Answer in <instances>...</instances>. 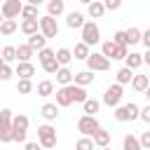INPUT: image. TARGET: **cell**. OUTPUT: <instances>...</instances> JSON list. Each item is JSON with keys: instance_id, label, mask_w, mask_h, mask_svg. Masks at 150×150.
<instances>
[{"instance_id": "obj_1", "label": "cell", "mask_w": 150, "mask_h": 150, "mask_svg": "<svg viewBox=\"0 0 150 150\" xmlns=\"http://www.w3.org/2000/svg\"><path fill=\"white\" fill-rule=\"evenodd\" d=\"M112 115H115L117 122H134V120H141V105H136L134 101H129V103L117 105Z\"/></svg>"}, {"instance_id": "obj_2", "label": "cell", "mask_w": 150, "mask_h": 150, "mask_svg": "<svg viewBox=\"0 0 150 150\" xmlns=\"http://www.w3.org/2000/svg\"><path fill=\"white\" fill-rule=\"evenodd\" d=\"M0 141L2 143H12L14 141V115L9 108H5L0 112Z\"/></svg>"}, {"instance_id": "obj_3", "label": "cell", "mask_w": 150, "mask_h": 150, "mask_svg": "<svg viewBox=\"0 0 150 150\" xmlns=\"http://www.w3.org/2000/svg\"><path fill=\"white\" fill-rule=\"evenodd\" d=\"M84 63H87V70H91V73H105V70H110V59L103 52H91V56Z\"/></svg>"}, {"instance_id": "obj_4", "label": "cell", "mask_w": 150, "mask_h": 150, "mask_svg": "<svg viewBox=\"0 0 150 150\" xmlns=\"http://www.w3.org/2000/svg\"><path fill=\"white\" fill-rule=\"evenodd\" d=\"M38 143L42 145V148H56V129L47 122V124H40L38 127Z\"/></svg>"}, {"instance_id": "obj_5", "label": "cell", "mask_w": 150, "mask_h": 150, "mask_svg": "<svg viewBox=\"0 0 150 150\" xmlns=\"http://www.w3.org/2000/svg\"><path fill=\"white\" fill-rule=\"evenodd\" d=\"M101 52H103L110 61H120V59H127L129 47H122V45H117V42H112V40H105V42L101 45Z\"/></svg>"}, {"instance_id": "obj_6", "label": "cell", "mask_w": 150, "mask_h": 150, "mask_svg": "<svg viewBox=\"0 0 150 150\" xmlns=\"http://www.w3.org/2000/svg\"><path fill=\"white\" fill-rule=\"evenodd\" d=\"M122 96H124L122 84L112 82V84H110V87L103 91V103H105L108 108H117V105H122Z\"/></svg>"}, {"instance_id": "obj_7", "label": "cell", "mask_w": 150, "mask_h": 150, "mask_svg": "<svg viewBox=\"0 0 150 150\" xmlns=\"http://www.w3.org/2000/svg\"><path fill=\"white\" fill-rule=\"evenodd\" d=\"M82 42H87L89 47L91 45H98L101 42V28H98V23L96 21H87L84 26H82Z\"/></svg>"}, {"instance_id": "obj_8", "label": "cell", "mask_w": 150, "mask_h": 150, "mask_svg": "<svg viewBox=\"0 0 150 150\" xmlns=\"http://www.w3.org/2000/svg\"><path fill=\"white\" fill-rule=\"evenodd\" d=\"M101 129V124H98V120L94 117V115H82L80 120H77V131L82 134V136H91L94 138V134Z\"/></svg>"}, {"instance_id": "obj_9", "label": "cell", "mask_w": 150, "mask_h": 150, "mask_svg": "<svg viewBox=\"0 0 150 150\" xmlns=\"http://www.w3.org/2000/svg\"><path fill=\"white\" fill-rule=\"evenodd\" d=\"M21 12H23V2L21 0H5L2 7H0L2 19H16V16H21Z\"/></svg>"}, {"instance_id": "obj_10", "label": "cell", "mask_w": 150, "mask_h": 150, "mask_svg": "<svg viewBox=\"0 0 150 150\" xmlns=\"http://www.w3.org/2000/svg\"><path fill=\"white\" fill-rule=\"evenodd\" d=\"M40 33H42L47 40H49V38H56V35H59V23H56V19L49 16V14L40 16Z\"/></svg>"}, {"instance_id": "obj_11", "label": "cell", "mask_w": 150, "mask_h": 150, "mask_svg": "<svg viewBox=\"0 0 150 150\" xmlns=\"http://www.w3.org/2000/svg\"><path fill=\"white\" fill-rule=\"evenodd\" d=\"M73 103H75V98H73V84L59 87V89H56V105H59V108H68V105H73Z\"/></svg>"}, {"instance_id": "obj_12", "label": "cell", "mask_w": 150, "mask_h": 150, "mask_svg": "<svg viewBox=\"0 0 150 150\" xmlns=\"http://www.w3.org/2000/svg\"><path fill=\"white\" fill-rule=\"evenodd\" d=\"M16 75H19V80H30V77L35 75L33 61H19V63H16Z\"/></svg>"}, {"instance_id": "obj_13", "label": "cell", "mask_w": 150, "mask_h": 150, "mask_svg": "<svg viewBox=\"0 0 150 150\" xmlns=\"http://www.w3.org/2000/svg\"><path fill=\"white\" fill-rule=\"evenodd\" d=\"M84 23H87V19H84L82 12H68V14H66V26H68V28H80V30H82Z\"/></svg>"}, {"instance_id": "obj_14", "label": "cell", "mask_w": 150, "mask_h": 150, "mask_svg": "<svg viewBox=\"0 0 150 150\" xmlns=\"http://www.w3.org/2000/svg\"><path fill=\"white\" fill-rule=\"evenodd\" d=\"M56 82H59L61 87H68V84H73V82H75V73H73L68 66H61V68H59V73H56Z\"/></svg>"}, {"instance_id": "obj_15", "label": "cell", "mask_w": 150, "mask_h": 150, "mask_svg": "<svg viewBox=\"0 0 150 150\" xmlns=\"http://www.w3.org/2000/svg\"><path fill=\"white\" fill-rule=\"evenodd\" d=\"M105 12H108V9H105V2H103V0H94L91 5H87V14H89L91 19H101Z\"/></svg>"}, {"instance_id": "obj_16", "label": "cell", "mask_w": 150, "mask_h": 150, "mask_svg": "<svg viewBox=\"0 0 150 150\" xmlns=\"http://www.w3.org/2000/svg\"><path fill=\"white\" fill-rule=\"evenodd\" d=\"M21 33L23 35H35V33H40V19H23L21 21Z\"/></svg>"}, {"instance_id": "obj_17", "label": "cell", "mask_w": 150, "mask_h": 150, "mask_svg": "<svg viewBox=\"0 0 150 150\" xmlns=\"http://www.w3.org/2000/svg\"><path fill=\"white\" fill-rule=\"evenodd\" d=\"M124 66L131 68V70H138L141 66H145V63H143V54H138V52L131 49V52L127 54V59H124Z\"/></svg>"}, {"instance_id": "obj_18", "label": "cell", "mask_w": 150, "mask_h": 150, "mask_svg": "<svg viewBox=\"0 0 150 150\" xmlns=\"http://www.w3.org/2000/svg\"><path fill=\"white\" fill-rule=\"evenodd\" d=\"M63 12H66V2H63V0H47V14H49V16L59 19Z\"/></svg>"}, {"instance_id": "obj_19", "label": "cell", "mask_w": 150, "mask_h": 150, "mask_svg": "<svg viewBox=\"0 0 150 150\" xmlns=\"http://www.w3.org/2000/svg\"><path fill=\"white\" fill-rule=\"evenodd\" d=\"M131 80H134V70L127 68V66H122V68L115 73V82L122 84V87H124V84H131Z\"/></svg>"}, {"instance_id": "obj_20", "label": "cell", "mask_w": 150, "mask_h": 150, "mask_svg": "<svg viewBox=\"0 0 150 150\" xmlns=\"http://www.w3.org/2000/svg\"><path fill=\"white\" fill-rule=\"evenodd\" d=\"M148 87H150V77H148V75H134V80H131V89H134V91L145 94Z\"/></svg>"}, {"instance_id": "obj_21", "label": "cell", "mask_w": 150, "mask_h": 150, "mask_svg": "<svg viewBox=\"0 0 150 150\" xmlns=\"http://www.w3.org/2000/svg\"><path fill=\"white\" fill-rule=\"evenodd\" d=\"M59 110H61V108H59L56 103H45V105L40 108V115H42L47 122H54V120L59 117Z\"/></svg>"}, {"instance_id": "obj_22", "label": "cell", "mask_w": 150, "mask_h": 150, "mask_svg": "<svg viewBox=\"0 0 150 150\" xmlns=\"http://www.w3.org/2000/svg\"><path fill=\"white\" fill-rule=\"evenodd\" d=\"M73 56H75V59H80V61H87V59L91 56V47H89L87 42H82V40H80V42L75 45V49H73Z\"/></svg>"}, {"instance_id": "obj_23", "label": "cell", "mask_w": 150, "mask_h": 150, "mask_svg": "<svg viewBox=\"0 0 150 150\" xmlns=\"http://www.w3.org/2000/svg\"><path fill=\"white\" fill-rule=\"evenodd\" d=\"M101 103H103V101H98V98H91V96H89V98L82 103V112H84V115H94V117H96V112L101 110Z\"/></svg>"}, {"instance_id": "obj_24", "label": "cell", "mask_w": 150, "mask_h": 150, "mask_svg": "<svg viewBox=\"0 0 150 150\" xmlns=\"http://www.w3.org/2000/svg\"><path fill=\"white\" fill-rule=\"evenodd\" d=\"M122 150H143L141 138H138V136H134V134H127V136L122 138Z\"/></svg>"}, {"instance_id": "obj_25", "label": "cell", "mask_w": 150, "mask_h": 150, "mask_svg": "<svg viewBox=\"0 0 150 150\" xmlns=\"http://www.w3.org/2000/svg\"><path fill=\"white\" fill-rule=\"evenodd\" d=\"M16 28H21V23H16V19H2V23H0V33L5 38L12 35V33H16Z\"/></svg>"}, {"instance_id": "obj_26", "label": "cell", "mask_w": 150, "mask_h": 150, "mask_svg": "<svg viewBox=\"0 0 150 150\" xmlns=\"http://www.w3.org/2000/svg\"><path fill=\"white\" fill-rule=\"evenodd\" d=\"M91 82H94V73H91V70H80V73H75V82H73V84L89 87Z\"/></svg>"}, {"instance_id": "obj_27", "label": "cell", "mask_w": 150, "mask_h": 150, "mask_svg": "<svg viewBox=\"0 0 150 150\" xmlns=\"http://www.w3.org/2000/svg\"><path fill=\"white\" fill-rule=\"evenodd\" d=\"M52 94H56V91H54V82H52V80H40V82H38V96L47 98V96H52Z\"/></svg>"}, {"instance_id": "obj_28", "label": "cell", "mask_w": 150, "mask_h": 150, "mask_svg": "<svg viewBox=\"0 0 150 150\" xmlns=\"http://www.w3.org/2000/svg\"><path fill=\"white\" fill-rule=\"evenodd\" d=\"M94 143H96V148H108L110 145V131H105L103 127L94 134Z\"/></svg>"}, {"instance_id": "obj_29", "label": "cell", "mask_w": 150, "mask_h": 150, "mask_svg": "<svg viewBox=\"0 0 150 150\" xmlns=\"http://www.w3.org/2000/svg\"><path fill=\"white\" fill-rule=\"evenodd\" d=\"M127 40H129V47H134V45L143 42V30H141V28H136V26L127 28Z\"/></svg>"}, {"instance_id": "obj_30", "label": "cell", "mask_w": 150, "mask_h": 150, "mask_svg": "<svg viewBox=\"0 0 150 150\" xmlns=\"http://www.w3.org/2000/svg\"><path fill=\"white\" fill-rule=\"evenodd\" d=\"M28 45H30L35 52H42V49L47 47V38H45L42 33H35V35H30V38H28Z\"/></svg>"}, {"instance_id": "obj_31", "label": "cell", "mask_w": 150, "mask_h": 150, "mask_svg": "<svg viewBox=\"0 0 150 150\" xmlns=\"http://www.w3.org/2000/svg\"><path fill=\"white\" fill-rule=\"evenodd\" d=\"M16 56H19V61H30L33 56H35V49L26 42V45H19L16 47Z\"/></svg>"}, {"instance_id": "obj_32", "label": "cell", "mask_w": 150, "mask_h": 150, "mask_svg": "<svg viewBox=\"0 0 150 150\" xmlns=\"http://www.w3.org/2000/svg\"><path fill=\"white\" fill-rule=\"evenodd\" d=\"M73 59H75V56H73V49H68V47H59V49H56V61H59L61 66H68Z\"/></svg>"}, {"instance_id": "obj_33", "label": "cell", "mask_w": 150, "mask_h": 150, "mask_svg": "<svg viewBox=\"0 0 150 150\" xmlns=\"http://www.w3.org/2000/svg\"><path fill=\"white\" fill-rule=\"evenodd\" d=\"M12 61H19V56H16V47L5 45V47H2V63H12Z\"/></svg>"}, {"instance_id": "obj_34", "label": "cell", "mask_w": 150, "mask_h": 150, "mask_svg": "<svg viewBox=\"0 0 150 150\" xmlns=\"http://www.w3.org/2000/svg\"><path fill=\"white\" fill-rule=\"evenodd\" d=\"M28 124H30V120H28V115H14V131H28Z\"/></svg>"}, {"instance_id": "obj_35", "label": "cell", "mask_w": 150, "mask_h": 150, "mask_svg": "<svg viewBox=\"0 0 150 150\" xmlns=\"http://www.w3.org/2000/svg\"><path fill=\"white\" fill-rule=\"evenodd\" d=\"M94 148H96V143H94L91 136H82V138H77V143H75V150H94Z\"/></svg>"}, {"instance_id": "obj_36", "label": "cell", "mask_w": 150, "mask_h": 150, "mask_svg": "<svg viewBox=\"0 0 150 150\" xmlns=\"http://www.w3.org/2000/svg\"><path fill=\"white\" fill-rule=\"evenodd\" d=\"M21 19H40V12H38V7L35 5H23V12H21Z\"/></svg>"}, {"instance_id": "obj_37", "label": "cell", "mask_w": 150, "mask_h": 150, "mask_svg": "<svg viewBox=\"0 0 150 150\" xmlns=\"http://www.w3.org/2000/svg\"><path fill=\"white\" fill-rule=\"evenodd\" d=\"M73 98H75V103H84L89 96H87V89L84 87H80V84H73Z\"/></svg>"}, {"instance_id": "obj_38", "label": "cell", "mask_w": 150, "mask_h": 150, "mask_svg": "<svg viewBox=\"0 0 150 150\" xmlns=\"http://www.w3.org/2000/svg\"><path fill=\"white\" fill-rule=\"evenodd\" d=\"M54 56H56V52H54V49H49V47H45L42 52H38V61H40V66H42V63H47V61H52Z\"/></svg>"}, {"instance_id": "obj_39", "label": "cell", "mask_w": 150, "mask_h": 150, "mask_svg": "<svg viewBox=\"0 0 150 150\" xmlns=\"http://www.w3.org/2000/svg\"><path fill=\"white\" fill-rule=\"evenodd\" d=\"M16 91L19 94H30L33 91V82L30 80H19L16 82Z\"/></svg>"}, {"instance_id": "obj_40", "label": "cell", "mask_w": 150, "mask_h": 150, "mask_svg": "<svg viewBox=\"0 0 150 150\" xmlns=\"http://www.w3.org/2000/svg\"><path fill=\"white\" fill-rule=\"evenodd\" d=\"M112 42H117V45H122V47H129V40H127V30H117V33L112 35Z\"/></svg>"}, {"instance_id": "obj_41", "label": "cell", "mask_w": 150, "mask_h": 150, "mask_svg": "<svg viewBox=\"0 0 150 150\" xmlns=\"http://www.w3.org/2000/svg\"><path fill=\"white\" fill-rule=\"evenodd\" d=\"M14 73H16V70H12V66H9V63H2V68H0V80H5V82H7V80H12V75H14Z\"/></svg>"}, {"instance_id": "obj_42", "label": "cell", "mask_w": 150, "mask_h": 150, "mask_svg": "<svg viewBox=\"0 0 150 150\" xmlns=\"http://www.w3.org/2000/svg\"><path fill=\"white\" fill-rule=\"evenodd\" d=\"M103 2H105V9L108 12H117L122 7V0H103Z\"/></svg>"}, {"instance_id": "obj_43", "label": "cell", "mask_w": 150, "mask_h": 150, "mask_svg": "<svg viewBox=\"0 0 150 150\" xmlns=\"http://www.w3.org/2000/svg\"><path fill=\"white\" fill-rule=\"evenodd\" d=\"M138 138H141V145H143V150H150V131H143Z\"/></svg>"}, {"instance_id": "obj_44", "label": "cell", "mask_w": 150, "mask_h": 150, "mask_svg": "<svg viewBox=\"0 0 150 150\" xmlns=\"http://www.w3.org/2000/svg\"><path fill=\"white\" fill-rule=\"evenodd\" d=\"M141 120H143V122H145V124H150V103H148V105H143V108H141Z\"/></svg>"}, {"instance_id": "obj_45", "label": "cell", "mask_w": 150, "mask_h": 150, "mask_svg": "<svg viewBox=\"0 0 150 150\" xmlns=\"http://www.w3.org/2000/svg\"><path fill=\"white\" fill-rule=\"evenodd\" d=\"M23 150H45L40 143H33V141H28V143H23Z\"/></svg>"}, {"instance_id": "obj_46", "label": "cell", "mask_w": 150, "mask_h": 150, "mask_svg": "<svg viewBox=\"0 0 150 150\" xmlns=\"http://www.w3.org/2000/svg\"><path fill=\"white\" fill-rule=\"evenodd\" d=\"M143 45H145V49H150V28L143 30Z\"/></svg>"}, {"instance_id": "obj_47", "label": "cell", "mask_w": 150, "mask_h": 150, "mask_svg": "<svg viewBox=\"0 0 150 150\" xmlns=\"http://www.w3.org/2000/svg\"><path fill=\"white\" fill-rule=\"evenodd\" d=\"M143 63L150 68V49H145V54H143Z\"/></svg>"}, {"instance_id": "obj_48", "label": "cell", "mask_w": 150, "mask_h": 150, "mask_svg": "<svg viewBox=\"0 0 150 150\" xmlns=\"http://www.w3.org/2000/svg\"><path fill=\"white\" fill-rule=\"evenodd\" d=\"M42 2H45V0H28V5H35V7H40Z\"/></svg>"}, {"instance_id": "obj_49", "label": "cell", "mask_w": 150, "mask_h": 150, "mask_svg": "<svg viewBox=\"0 0 150 150\" xmlns=\"http://www.w3.org/2000/svg\"><path fill=\"white\" fill-rule=\"evenodd\" d=\"M77 2H82V5H91L94 0H77Z\"/></svg>"}, {"instance_id": "obj_50", "label": "cell", "mask_w": 150, "mask_h": 150, "mask_svg": "<svg viewBox=\"0 0 150 150\" xmlns=\"http://www.w3.org/2000/svg\"><path fill=\"white\" fill-rule=\"evenodd\" d=\"M145 98H148V103H150V87L145 89Z\"/></svg>"}, {"instance_id": "obj_51", "label": "cell", "mask_w": 150, "mask_h": 150, "mask_svg": "<svg viewBox=\"0 0 150 150\" xmlns=\"http://www.w3.org/2000/svg\"><path fill=\"white\" fill-rule=\"evenodd\" d=\"M98 150H112V148H110V145H108V148H98Z\"/></svg>"}, {"instance_id": "obj_52", "label": "cell", "mask_w": 150, "mask_h": 150, "mask_svg": "<svg viewBox=\"0 0 150 150\" xmlns=\"http://www.w3.org/2000/svg\"><path fill=\"white\" fill-rule=\"evenodd\" d=\"M148 77H150V70H148Z\"/></svg>"}]
</instances>
